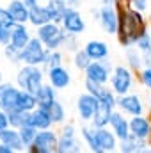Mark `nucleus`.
Here are the masks:
<instances>
[{
    "label": "nucleus",
    "instance_id": "58836bf2",
    "mask_svg": "<svg viewBox=\"0 0 151 153\" xmlns=\"http://www.w3.org/2000/svg\"><path fill=\"white\" fill-rule=\"evenodd\" d=\"M84 87H85V91H87V93H91V94H94V96L98 98V96H100V93L103 91V87H105V85H101V84H98V82H94V80L85 78Z\"/></svg>",
    "mask_w": 151,
    "mask_h": 153
},
{
    "label": "nucleus",
    "instance_id": "6ab92c4d",
    "mask_svg": "<svg viewBox=\"0 0 151 153\" xmlns=\"http://www.w3.org/2000/svg\"><path fill=\"white\" fill-rule=\"evenodd\" d=\"M0 143L9 144L14 152H23L25 150V144L21 141L20 130L18 128H13V126H7V128L0 130Z\"/></svg>",
    "mask_w": 151,
    "mask_h": 153
},
{
    "label": "nucleus",
    "instance_id": "7ed1b4c3",
    "mask_svg": "<svg viewBox=\"0 0 151 153\" xmlns=\"http://www.w3.org/2000/svg\"><path fill=\"white\" fill-rule=\"evenodd\" d=\"M133 82H135V71L132 68L123 66V64L114 66L109 84H110V89H112L117 96L130 93L132 87H133Z\"/></svg>",
    "mask_w": 151,
    "mask_h": 153
},
{
    "label": "nucleus",
    "instance_id": "72a5a7b5",
    "mask_svg": "<svg viewBox=\"0 0 151 153\" xmlns=\"http://www.w3.org/2000/svg\"><path fill=\"white\" fill-rule=\"evenodd\" d=\"M20 130V135H21V141H23V144H25V150L36 141V135H38V128L36 126H32V125H23L21 128H18Z\"/></svg>",
    "mask_w": 151,
    "mask_h": 153
},
{
    "label": "nucleus",
    "instance_id": "c03bdc74",
    "mask_svg": "<svg viewBox=\"0 0 151 153\" xmlns=\"http://www.w3.org/2000/svg\"><path fill=\"white\" fill-rule=\"evenodd\" d=\"M7 126H11L9 125V114H7V111L0 109V130H4Z\"/></svg>",
    "mask_w": 151,
    "mask_h": 153
},
{
    "label": "nucleus",
    "instance_id": "473e14b6",
    "mask_svg": "<svg viewBox=\"0 0 151 153\" xmlns=\"http://www.w3.org/2000/svg\"><path fill=\"white\" fill-rule=\"evenodd\" d=\"M48 112L52 116L53 125H64V121H66V109H64V105H62L59 100H55V102L50 105Z\"/></svg>",
    "mask_w": 151,
    "mask_h": 153
},
{
    "label": "nucleus",
    "instance_id": "f704fd0d",
    "mask_svg": "<svg viewBox=\"0 0 151 153\" xmlns=\"http://www.w3.org/2000/svg\"><path fill=\"white\" fill-rule=\"evenodd\" d=\"M62 59H64V55H62L61 50H50V52H48V57H46V61H44V64H43L44 71L50 70V68L61 66V64H62Z\"/></svg>",
    "mask_w": 151,
    "mask_h": 153
},
{
    "label": "nucleus",
    "instance_id": "49530a36",
    "mask_svg": "<svg viewBox=\"0 0 151 153\" xmlns=\"http://www.w3.org/2000/svg\"><path fill=\"white\" fill-rule=\"evenodd\" d=\"M0 153H14V150H13L9 144H4V143H0Z\"/></svg>",
    "mask_w": 151,
    "mask_h": 153
},
{
    "label": "nucleus",
    "instance_id": "c9c22d12",
    "mask_svg": "<svg viewBox=\"0 0 151 153\" xmlns=\"http://www.w3.org/2000/svg\"><path fill=\"white\" fill-rule=\"evenodd\" d=\"M4 55H5V59H7L9 62H13V64H20V62H21V50L16 48V46L11 45V43H7V45L4 46Z\"/></svg>",
    "mask_w": 151,
    "mask_h": 153
},
{
    "label": "nucleus",
    "instance_id": "7c9ffc66",
    "mask_svg": "<svg viewBox=\"0 0 151 153\" xmlns=\"http://www.w3.org/2000/svg\"><path fill=\"white\" fill-rule=\"evenodd\" d=\"M80 135H82V141H84V144L89 148V152L93 153H98V146H96V135H94V126L91 125H85V126H82V130H80Z\"/></svg>",
    "mask_w": 151,
    "mask_h": 153
},
{
    "label": "nucleus",
    "instance_id": "a19ab883",
    "mask_svg": "<svg viewBox=\"0 0 151 153\" xmlns=\"http://www.w3.org/2000/svg\"><path fill=\"white\" fill-rule=\"evenodd\" d=\"M139 80H141V84H142L146 89L151 91V68H142V70L139 71Z\"/></svg>",
    "mask_w": 151,
    "mask_h": 153
},
{
    "label": "nucleus",
    "instance_id": "4be33fe9",
    "mask_svg": "<svg viewBox=\"0 0 151 153\" xmlns=\"http://www.w3.org/2000/svg\"><path fill=\"white\" fill-rule=\"evenodd\" d=\"M5 7L9 9V13H11V16L14 18L16 23H29L30 7L23 0H9V4Z\"/></svg>",
    "mask_w": 151,
    "mask_h": 153
},
{
    "label": "nucleus",
    "instance_id": "3c124183",
    "mask_svg": "<svg viewBox=\"0 0 151 153\" xmlns=\"http://www.w3.org/2000/svg\"><path fill=\"white\" fill-rule=\"evenodd\" d=\"M148 109H150V114H151V96H150V102H148Z\"/></svg>",
    "mask_w": 151,
    "mask_h": 153
},
{
    "label": "nucleus",
    "instance_id": "423d86ee",
    "mask_svg": "<svg viewBox=\"0 0 151 153\" xmlns=\"http://www.w3.org/2000/svg\"><path fill=\"white\" fill-rule=\"evenodd\" d=\"M59 144V132H53L52 128L39 130L36 135V141L27 148L30 153H57Z\"/></svg>",
    "mask_w": 151,
    "mask_h": 153
},
{
    "label": "nucleus",
    "instance_id": "ddd939ff",
    "mask_svg": "<svg viewBox=\"0 0 151 153\" xmlns=\"http://www.w3.org/2000/svg\"><path fill=\"white\" fill-rule=\"evenodd\" d=\"M18 94H20V87L16 84L2 82L0 84V109H4L7 112L13 111V109H16Z\"/></svg>",
    "mask_w": 151,
    "mask_h": 153
},
{
    "label": "nucleus",
    "instance_id": "864d4df0",
    "mask_svg": "<svg viewBox=\"0 0 151 153\" xmlns=\"http://www.w3.org/2000/svg\"><path fill=\"white\" fill-rule=\"evenodd\" d=\"M4 82V76H2V71H0V84Z\"/></svg>",
    "mask_w": 151,
    "mask_h": 153
},
{
    "label": "nucleus",
    "instance_id": "a18cd8bd",
    "mask_svg": "<svg viewBox=\"0 0 151 153\" xmlns=\"http://www.w3.org/2000/svg\"><path fill=\"white\" fill-rule=\"evenodd\" d=\"M142 61H144V68H151V48L142 52Z\"/></svg>",
    "mask_w": 151,
    "mask_h": 153
},
{
    "label": "nucleus",
    "instance_id": "c756f323",
    "mask_svg": "<svg viewBox=\"0 0 151 153\" xmlns=\"http://www.w3.org/2000/svg\"><path fill=\"white\" fill-rule=\"evenodd\" d=\"M7 114H9V125H11L13 128H21L23 125H29L30 112L20 111V109H13V111H9Z\"/></svg>",
    "mask_w": 151,
    "mask_h": 153
},
{
    "label": "nucleus",
    "instance_id": "393cba45",
    "mask_svg": "<svg viewBox=\"0 0 151 153\" xmlns=\"http://www.w3.org/2000/svg\"><path fill=\"white\" fill-rule=\"evenodd\" d=\"M38 96V107H43V109H50V105L57 100V89L52 85V84H43L36 93Z\"/></svg>",
    "mask_w": 151,
    "mask_h": 153
},
{
    "label": "nucleus",
    "instance_id": "8fccbe9b",
    "mask_svg": "<svg viewBox=\"0 0 151 153\" xmlns=\"http://www.w3.org/2000/svg\"><path fill=\"white\" fill-rule=\"evenodd\" d=\"M117 0H101V4H115Z\"/></svg>",
    "mask_w": 151,
    "mask_h": 153
},
{
    "label": "nucleus",
    "instance_id": "79ce46f5",
    "mask_svg": "<svg viewBox=\"0 0 151 153\" xmlns=\"http://www.w3.org/2000/svg\"><path fill=\"white\" fill-rule=\"evenodd\" d=\"M126 4L132 7V9H137L141 13H146L148 7H150V0H126Z\"/></svg>",
    "mask_w": 151,
    "mask_h": 153
},
{
    "label": "nucleus",
    "instance_id": "9b49d317",
    "mask_svg": "<svg viewBox=\"0 0 151 153\" xmlns=\"http://www.w3.org/2000/svg\"><path fill=\"white\" fill-rule=\"evenodd\" d=\"M98 109V98L87 91H84L78 98H76V114L80 117V121L84 123H91L94 112Z\"/></svg>",
    "mask_w": 151,
    "mask_h": 153
},
{
    "label": "nucleus",
    "instance_id": "e433bc0d",
    "mask_svg": "<svg viewBox=\"0 0 151 153\" xmlns=\"http://www.w3.org/2000/svg\"><path fill=\"white\" fill-rule=\"evenodd\" d=\"M62 50H66L68 53H75V52H78V50H80L78 36H73V34H66L64 45H62Z\"/></svg>",
    "mask_w": 151,
    "mask_h": 153
},
{
    "label": "nucleus",
    "instance_id": "5701e85b",
    "mask_svg": "<svg viewBox=\"0 0 151 153\" xmlns=\"http://www.w3.org/2000/svg\"><path fill=\"white\" fill-rule=\"evenodd\" d=\"M29 125L36 126L38 130H44V128H52L53 126V121H52V116L48 112V109H43L38 107L30 112V119H29Z\"/></svg>",
    "mask_w": 151,
    "mask_h": 153
},
{
    "label": "nucleus",
    "instance_id": "2eb2a0df",
    "mask_svg": "<svg viewBox=\"0 0 151 153\" xmlns=\"http://www.w3.org/2000/svg\"><path fill=\"white\" fill-rule=\"evenodd\" d=\"M117 152H121V153H144V152H150V144H148V139H141V137L130 134L128 137L119 139Z\"/></svg>",
    "mask_w": 151,
    "mask_h": 153
},
{
    "label": "nucleus",
    "instance_id": "6e6552de",
    "mask_svg": "<svg viewBox=\"0 0 151 153\" xmlns=\"http://www.w3.org/2000/svg\"><path fill=\"white\" fill-rule=\"evenodd\" d=\"M112 70H114V64L107 59H101V61H93L87 70L84 71V76L89 78V80H94L101 85H107L110 82V75H112Z\"/></svg>",
    "mask_w": 151,
    "mask_h": 153
},
{
    "label": "nucleus",
    "instance_id": "bb28decb",
    "mask_svg": "<svg viewBox=\"0 0 151 153\" xmlns=\"http://www.w3.org/2000/svg\"><path fill=\"white\" fill-rule=\"evenodd\" d=\"M44 5H46V11L50 14V20L55 22V23H61L62 22L66 11L70 7L68 2H64V0H48V2H44Z\"/></svg>",
    "mask_w": 151,
    "mask_h": 153
},
{
    "label": "nucleus",
    "instance_id": "c85d7f7f",
    "mask_svg": "<svg viewBox=\"0 0 151 153\" xmlns=\"http://www.w3.org/2000/svg\"><path fill=\"white\" fill-rule=\"evenodd\" d=\"M16 109L25 111V112H32L34 109H38V96H36V93H30V91L20 89Z\"/></svg>",
    "mask_w": 151,
    "mask_h": 153
},
{
    "label": "nucleus",
    "instance_id": "f257e3e1",
    "mask_svg": "<svg viewBox=\"0 0 151 153\" xmlns=\"http://www.w3.org/2000/svg\"><path fill=\"white\" fill-rule=\"evenodd\" d=\"M115 7H117V14H119V29H117L115 38L123 48L133 46L139 36L148 30V20H146L144 13L132 9L126 4V0H117Z\"/></svg>",
    "mask_w": 151,
    "mask_h": 153
},
{
    "label": "nucleus",
    "instance_id": "f3484780",
    "mask_svg": "<svg viewBox=\"0 0 151 153\" xmlns=\"http://www.w3.org/2000/svg\"><path fill=\"white\" fill-rule=\"evenodd\" d=\"M32 39V34L29 30V23H14L11 27V45H14L16 48L23 50L27 46V43Z\"/></svg>",
    "mask_w": 151,
    "mask_h": 153
},
{
    "label": "nucleus",
    "instance_id": "f8f14e48",
    "mask_svg": "<svg viewBox=\"0 0 151 153\" xmlns=\"http://www.w3.org/2000/svg\"><path fill=\"white\" fill-rule=\"evenodd\" d=\"M61 25L66 30V34H73V36H80L85 30V20H84L82 13L78 11V7H71V5L68 7Z\"/></svg>",
    "mask_w": 151,
    "mask_h": 153
},
{
    "label": "nucleus",
    "instance_id": "a878e982",
    "mask_svg": "<svg viewBox=\"0 0 151 153\" xmlns=\"http://www.w3.org/2000/svg\"><path fill=\"white\" fill-rule=\"evenodd\" d=\"M48 22H52L50 20V14H48V11H46V5L44 4H36V5H32L30 7V14H29V25H32V27H41V25H44V23H48Z\"/></svg>",
    "mask_w": 151,
    "mask_h": 153
},
{
    "label": "nucleus",
    "instance_id": "4c0bfd02",
    "mask_svg": "<svg viewBox=\"0 0 151 153\" xmlns=\"http://www.w3.org/2000/svg\"><path fill=\"white\" fill-rule=\"evenodd\" d=\"M135 46H137L141 52H146V50L151 48V32H150V29L139 36V39L135 41Z\"/></svg>",
    "mask_w": 151,
    "mask_h": 153
},
{
    "label": "nucleus",
    "instance_id": "20e7f679",
    "mask_svg": "<svg viewBox=\"0 0 151 153\" xmlns=\"http://www.w3.org/2000/svg\"><path fill=\"white\" fill-rule=\"evenodd\" d=\"M48 52L50 50L44 46V43L38 36H32V39L27 43V46L21 50V64L43 66L48 57Z\"/></svg>",
    "mask_w": 151,
    "mask_h": 153
},
{
    "label": "nucleus",
    "instance_id": "37998d69",
    "mask_svg": "<svg viewBox=\"0 0 151 153\" xmlns=\"http://www.w3.org/2000/svg\"><path fill=\"white\" fill-rule=\"evenodd\" d=\"M9 41H11V27L0 25V45H2V46H5Z\"/></svg>",
    "mask_w": 151,
    "mask_h": 153
},
{
    "label": "nucleus",
    "instance_id": "9d476101",
    "mask_svg": "<svg viewBox=\"0 0 151 153\" xmlns=\"http://www.w3.org/2000/svg\"><path fill=\"white\" fill-rule=\"evenodd\" d=\"M98 153H112L119 148V139L110 130V126H94Z\"/></svg>",
    "mask_w": 151,
    "mask_h": 153
},
{
    "label": "nucleus",
    "instance_id": "4d7b16f0",
    "mask_svg": "<svg viewBox=\"0 0 151 153\" xmlns=\"http://www.w3.org/2000/svg\"><path fill=\"white\" fill-rule=\"evenodd\" d=\"M150 152H151V148H150Z\"/></svg>",
    "mask_w": 151,
    "mask_h": 153
},
{
    "label": "nucleus",
    "instance_id": "6e6d98bb",
    "mask_svg": "<svg viewBox=\"0 0 151 153\" xmlns=\"http://www.w3.org/2000/svg\"><path fill=\"white\" fill-rule=\"evenodd\" d=\"M64 2H70V0H64Z\"/></svg>",
    "mask_w": 151,
    "mask_h": 153
},
{
    "label": "nucleus",
    "instance_id": "dca6fc26",
    "mask_svg": "<svg viewBox=\"0 0 151 153\" xmlns=\"http://www.w3.org/2000/svg\"><path fill=\"white\" fill-rule=\"evenodd\" d=\"M110 130L117 135V139H124L130 135V117L126 114H123L121 111H114L112 117H110V123H109Z\"/></svg>",
    "mask_w": 151,
    "mask_h": 153
},
{
    "label": "nucleus",
    "instance_id": "0eeeda50",
    "mask_svg": "<svg viewBox=\"0 0 151 153\" xmlns=\"http://www.w3.org/2000/svg\"><path fill=\"white\" fill-rule=\"evenodd\" d=\"M82 152V143L76 137V128L73 123L62 125L59 130V144L57 153H80Z\"/></svg>",
    "mask_w": 151,
    "mask_h": 153
},
{
    "label": "nucleus",
    "instance_id": "de8ad7c7",
    "mask_svg": "<svg viewBox=\"0 0 151 153\" xmlns=\"http://www.w3.org/2000/svg\"><path fill=\"white\" fill-rule=\"evenodd\" d=\"M68 5H71V7H78V5H80V0H70Z\"/></svg>",
    "mask_w": 151,
    "mask_h": 153
},
{
    "label": "nucleus",
    "instance_id": "2f4dec72",
    "mask_svg": "<svg viewBox=\"0 0 151 153\" xmlns=\"http://www.w3.org/2000/svg\"><path fill=\"white\" fill-rule=\"evenodd\" d=\"M71 62H73V66H75L78 71H85V70H87V66L93 62V59L89 57V53L85 52V48H80L78 52H75V53H73Z\"/></svg>",
    "mask_w": 151,
    "mask_h": 153
},
{
    "label": "nucleus",
    "instance_id": "b1692460",
    "mask_svg": "<svg viewBox=\"0 0 151 153\" xmlns=\"http://www.w3.org/2000/svg\"><path fill=\"white\" fill-rule=\"evenodd\" d=\"M64 29H62V25L61 23H55V22H48V23H44V25H41L36 29V36H38L44 45H48L52 39H55L61 32H62Z\"/></svg>",
    "mask_w": 151,
    "mask_h": 153
},
{
    "label": "nucleus",
    "instance_id": "4468645a",
    "mask_svg": "<svg viewBox=\"0 0 151 153\" xmlns=\"http://www.w3.org/2000/svg\"><path fill=\"white\" fill-rule=\"evenodd\" d=\"M46 80L57 91H61V89L70 87V84H71V73H70V70L64 64H61V66H55V68L46 70Z\"/></svg>",
    "mask_w": 151,
    "mask_h": 153
},
{
    "label": "nucleus",
    "instance_id": "ea45409f",
    "mask_svg": "<svg viewBox=\"0 0 151 153\" xmlns=\"http://www.w3.org/2000/svg\"><path fill=\"white\" fill-rule=\"evenodd\" d=\"M16 22H14V18L11 16V13H9V9L7 7H4V5H0V25H5V27H13Z\"/></svg>",
    "mask_w": 151,
    "mask_h": 153
},
{
    "label": "nucleus",
    "instance_id": "603ef678",
    "mask_svg": "<svg viewBox=\"0 0 151 153\" xmlns=\"http://www.w3.org/2000/svg\"><path fill=\"white\" fill-rule=\"evenodd\" d=\"M148 144H150V148H151V132H150V137H148Z\"/></svg>",
    "mask_w": 151,
    "mask_h": 153
},
{
    "label": "nucleus",
    "instance_id": "aec40b11",
    "mask_svg": "<svg viewBox=\"0 0 151 153\" xmlns=\"http://www.w3.org/2000/svg\"><path fill=\"white\" fill-rule=\"evenodd\" d=\"M114 111H115L114 105L98 100V109H96V112H94V117H93L91 125H93V126H109Z\"/></svg>",
    "mask_w": 151,
    "mask_h": 153
},
{
    "label": "nucleus",
    "instance_id": "39448f33",
    "mask_svg": "<svg viewBox=\"0 0 151 153\" xmlns=\"http://www.w3.org/2000/svg\"><path fill=\"white\" fill-rule=\"evenodd\" d=\"M94 16L100 22V27L103 29L105 34H109V36H115L117 34L119 14H117L115 4H101V7L98 11H94Z\"/></svg>",
    "mask_w": 151,
    "mask_h": 153
},
{
    "label": "nucleus",
    "instance_id": "cd10ccee",
    "mask_svg": "<svg viewBox=\"0 0 151 153\" xmlns=\"http://www.w3.org/2000/svg\"><path fill=\"white\" fill-rule=\"evenodd\" d=\"M124 57H126V66L132 68L135 73H139L142 68H144V61H142V52L133 45V46H128L124 48Z\"/></svg>",
    "mask_w": 151,
    "mask_h": 153
},
{
    "label": "nucleus",
    "instance_id": "f03ea898",
    "mask_svg": "<svg viewBox=\"0 0 151 153\" xmlns=\"http://www.w3.org/2000/svg\"><path fill=\"white\" fill-rule=\"evenodd\" d=\"M46 71L43 66H32V64H23L18 73H16V85L20 89L38 93V89L44 84Z\"/></svg>",
    "mask_w": 151,
    "mask_h": 153
},
{
    "label": "nucleus",
    "instance_id": "1a4fd4ad",
    "mask_svg": "<svg viewBox=\"0 0 151 153\" xmlns=\"http://www.w3.org/2000/svg\"><path fill=\"white\" fill-rule=\"evenodd\" d=\"M117 111H121L123 114H126L128 117L132 116H141L146 112V105L142 102V98L135 93H126L117 96Z\"/></svg>",
    "mask_w": 151,
    "mask_h": 153
},
{
    "label": "nucleus",
    "instance_id": "5fc2aeb1",
    "mask_svg": "<svg viewBox=\"0 0 151 153\" xmlns=\"http://www.w3.org/2000/svg\"><path fill=\"white\" fill-rule=\"evenodd\" d=\"M38 2H41V4H44V2H48V0H38Z\"/></svg>",
    "mask_w": 151,
    "mask_h": 153
},
{
    "label": "nucleus",
    "instance_id": "09e8293b",
    "mask_svg": "<svg viewBox=\"0 0 151 153\" xmlns=\"http://www.w3.org/2000/svg\"><path fill=\"white\" fill-rule=\"evenodd\" d=\"M23 2H25V4H27L29 7H32V5H36V4H39L38 0H23Z\"/></svg>",
    "mask_w": 151,
    "mask_h": 153
},
{
    "label": "nucleus",
    "instance_id": "412c9836",
    "mask_svg": "<svg viewBox=\"0 0 151 153\" xmlns=\"http://www.w3.org/2000/svg\"><path fill=\"white\" fill-rule=\"evenodd\" d=\"M85 52L89 53V57L93 61H101V59H107L110 50H109V45L101 39H91L85 43Z\"/></svg>",
    "mask_w": 151,
    "mask_h": 153
},
{
    "label": "nucleus",
    "instance_id": "a211bd4d",
    "mask_svg": "<svg viewBox=\"0 0 151 153\" xmlns=\"http://www.w3.org/2000/svg\"><path fill=\"white\" fill-rule=\"evenodd\" d=\"M150 132H151V117L144 114L130 117V134H133L141 139H148Z\"/></svg>",
    "mask_w": 151,
    "mask_h": 153
}]
</instances>
